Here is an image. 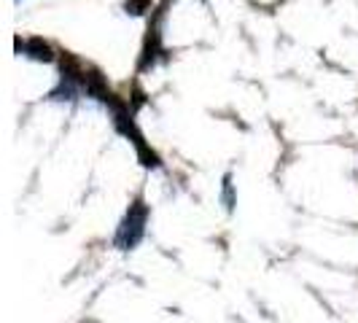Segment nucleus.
<instances>
[{
  "mask_svg": "<svg viewBox=\"0 0 358 323\" xmlns=\"http://www.w3.org/2000/svg\"><path fill=\"white\" fill-rule=\"evenodd\" d=\"M27 52H33L36 59H52V46H49L46 41H41V38H33V41L27 43Z\"/></svg>",
  "mask_w": 358,
  "mask_h": 323,
  "instance_id": "obj_1",
  "label": "nucleus"
},
{
  "mask_svg": "<svg viewBox=\"0 0 358 323\" xmlns=\"http://www.w3.org/2000/svg\"><path fill=\"white\" fill-rule=\"evenodd\" d=\"M148 6H151V0H127V11L129 14H143Z\"/></svg>",
  "mask_w": 358,
  "mask_h": 323,
  "instance_id": "obj_2",
  "label": "nucleus"
}]
</instances>
